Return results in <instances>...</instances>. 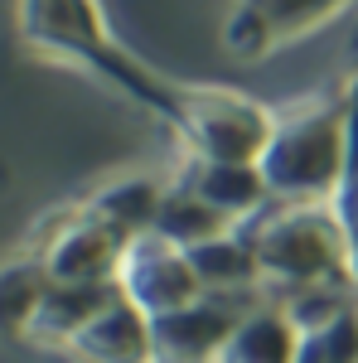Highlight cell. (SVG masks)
I'll return each instance as SVG.
<instances>
[{
  "instance_id": "4",
  "label": "cell",
  "mask_w": 358,
  "mask_h": 363,
  "mask_svg": "<svg viewBox=\"0 0 358 363\" xmlns=\"http://www.w3.org/2000/svg\"><path fill=\"white\" fill-rule=\"evenodd\" d=\"M276 131V112L252 102L233 87L184 83V112L174 136L189 150V160H228V165H262Z\"/></svg>"
},
{
  "instance_id": "6",
  "label": "cell",
  "mask_w": 358,
  "mask_h": 363,
  "mask_svg": "<svg viewBox=\"0 0 358 363\" xmlns=\"http://www.w3.org/2000/svg\"><path fill=\"white\" fill-rule=\"evenodd\" d=\"M116 286H121V296L136 310H145L150 320L174 315V310H184V306H198V301L208 296L203 281H198V272H194L189 252L174 247L160 233H140L136 242L126 247L121 272H116Z\"/></svg>"
},
{
  "instance_id": "10",
  "label": "cell",
  "mask_w": 358,
  "mask_h": 363,
  "mask_svg": "<svg viewBox=\"0 0 358 363\" xmlns=\"http://www.w3.org/2000/svg\"><path fill=\"white\" fill-rule=\"evenodd\" d=\"M179 184L194 189L203 203H213L218 213H228L233 223L252 218V213L272 199L267 179H262V169H257V165H228V160H184Z\"/></svg>"
},
{
  "instance_id": "16",
  "label": "cell",
  "mask_w": 358,
  "mask_h": 363,
  "mask_svg": "<svg viewBox=\"0 0 358 363\" xmlns=\"http://www.w3.org/2000/svg\"><path fill=\"white\" fill-rule=\"evenodd\" d=\"M354 301H358V247H354Z\"/></svg>"
},
{
  "instance_id": "9",
  "label": "cell",
  "mask_w": 358,
  "mask_h": 363,
  "mask_svg": "<svg viewBox=\"0 0 358 363\" xmlns=\"http://www.w3.org/2000/svg\"><path fill=\"white\" fill-rule=\"evenodd\" d=\"M63 354L73 363H150V315L116 291L87 325L68 335Z\"/></svg>"
},
{
  "instance_id": "8",
  "label": "cell",
  "mask_w": 358,
  "mask_h": 363,
  "mask_svg": "<svg viewBox=\"0 0 358 363\" xmlns=\"http://www.w3.org/2000/svg\"><path fill=\"white\" fill-rule=\"evenodd\" d=\"M247 310L203 296L198 306L150 320V363H218Z\"/></svg>"
},
{
  "instance_id": "11",
  "label": "cell",
  "mask_w": 358,
  "mask_h": 363,
  "mask_svg": "<svg viewBox=\"0 0 358 363\" xmlns=\"http://www.w3.org/2000/svg\"><path fill=\"white\" fill-rule=\"evenodd\" d=\"M301 325L286 306H257L233 330L218 363H301Z\"/></svg>"
},
{
  "instance_id": "15",
  "label": "cell",
  "mask_w": 358,
  "mask_h": 363,
  "mask_svg": "<svg viewBox=\"0 0 358 363\" xmlns=\"http://www.w3.org/2000/svg\"><path fill=\"white\" fill-rule=\"evenodd\" d=\"M344 126H349V150H344V184H339L334 208L358 247V73L344 83Z\"/></svg>"
},
{
  "instance_id": "14",
  "label": "cell",
  "mask_w": 358,
  "mask_h": 363,
  "mask_svg": "<svg viewBox=\"0 0 358 363\" xmlns=\"http://www.w3.org/2000/svg\"><path fill=\"white\" fill-rule=\"evenodd\" d=\"M301 335V363H358V306Z\"/></svg>"
},
{
  "instance_id": "2",
  "label": "cell",
  "mask_w": 358,
  "mask_h": 363,
  "mask_svg": "<svg viewBox=\"0 0 358 363\" xmlns=\"http://www.w3.org/2000/svg\"><path fill=\"white\" fill-rule=\"evenodd\" d=\"M257 272L286 301L354 291V238L334 203H281L247 233Z\"/></svg>"
},
{
  "instance_id": "7",
  "label": "cell",
  "mask_w": 358,
  "mask_h": 363,
  "mask_svg": "<svg viewBox=\"0 0 358 363\" xmlns=\"http://www.w3.org/2000/svg\"><path fill=\"white\" fill-rule=\"evenodd\" d=\"M349 0H233L223 20V49L233 58H267L310 29L330 25Z\"/></svg>"
},
{
  "instance_id": "1",
  "label": "cell",
  "mask_w": 358,
  "mask_h": 363,
  "mask_svg": "<svg viewBox=\"0 0 358 363\" xmlns=\"http://www.w3.org/2000/svg\"><path fill=\"white\" fill-rule=\"evenodd\" d=\"M15 34L34 58L83 68L87 78H102L111 92H121L150 116H160L169 131L179 126L184 83L155 73L126 44H116L97 0H15Z\"/></svg>"
},
{
  "instance_id": "3",
  "label": "cell",
  "mask_w": 358,
  "mask_h": 363,
  "mask_svg": "<svg viewBox=\"0 0 358 363\" xmlns=\"http://www.w3.org/2000/svg\"><path fill=\"white\" fill-rule=\"evenodd\" d=\"M344 92L339 97H305L276 112L272 145L262 155V179L276 203H334L344 184Z\"/></svg>"
},
{
  "instance_id": "5",
  "label": "cell",
  "mask_w": 358,
  "mask_h": 363,
  "mask_svg": "<svg viewBox=\"0 0 358 363\" xmlns=\"http://www.w3.org/2000/svg\"><path fill=\"white\" fill-rule=\"evenodd\" d=\"M136 238L121 233L116 223L97 218L87 203L58 213L49 233L34 242V262L54 286H116L121 257Z\"/></svg>"
},
{
  "instance_id": "12",
  "label": "cell",
  "mask_w": 358,
  "mask_h": 363,
  "mask_svg": "<svg viewBox=\"0 0 358 363\" xmlns=\"http://www.w3.org/2000/svg\"><path fill=\"white\" fill-rule=\"evenodd\" d=\"M150 233H160L169 238L174 247H203V242H213V238H228V233H237V223L218 213L213 203H203V199L184 189V184H169L165 199H160V208H155V223Z\"/></svg>"
},
{
  "instance_id": "13",
  "label": "cell",
  "mask_w": 358,
  "mask_h": 363,
  "mask_svg": "<svg viewBox=\"0 0 358 363\" xmlns=\"http://www.w3.org/2000/svg\"><path fill=\"white\" fill-rule=\"evenodd\" d=\"M189 262H194V272H198V281H203V291H242V286L262 281L257 252L242 238V228L228 233V238L203 242V247H189Z\"/></svg>"
}]
</instances>
